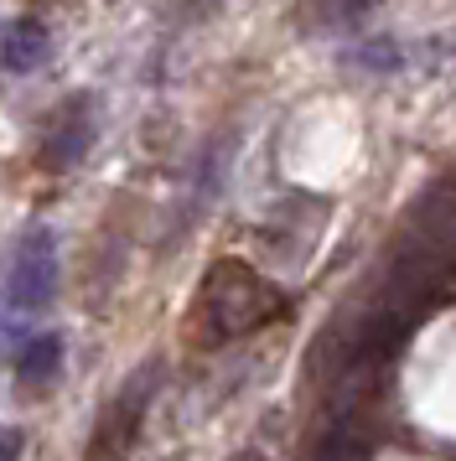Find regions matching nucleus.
<instances>
[{
	"label": "nucleus",
	"instance_id": "f257e3e1",
	"mask_svg": "<svg viewBox=\"0 0 456 461\" xmlns=\"http://www.w3.org/2000/svg\"><path fill=\"white\" fill-rule=\"evenodd\" d=\"M280 312H286V295L275 291L254 265L218 259L197 285V301L187 312V332H192L197 348H218V342H233V337L269 327Z\"/></svg>",
	"mask_w": 456,
	"mask_h": 461
},
{
	"label": "nucleus",
	"instance_id": "f03ea898",
	"mask_svg": "<svg viewBox=\"0 0 456 461\" xmlns=\"http://www.w3.org/2000/svg\"><path fill=\"white\" fill-rule=\"evenodd\" d=\"M156 384H161V363H145V368H135V374L124 378V389L109 399L104 415L94 420V436L83 446V461H130L135 456L145 410H150V399H156Z\"/></svg>",
	"mask_w": 456,
	"mask_h": 461
},
{
	"label": "nucleus",
	"instance_id": "7ed1b4c3",
	"mask_svg": "<svg viewBox=\"0 0 456 461\" xmlns=\"http://www.w3.org/2000/svg\"><path fill=\"white\" fill-rule=\"evenodd\" d=\"M58 291V249H52V233L32 229L11 254V270H5V295L21 312H41Z\"/></svg>",
	"mask_w": 456,
	"mask_h": 461
},
{
	"label": "nucleus",
	"instance_id": "20e7f679",
	"mask_svg": "<svg viewBox=\"0 0 456 461\" xmlns=\"http://www.w3.org/2000/svg\"><path fill=\"white\" fill-rule=\"evenodd\" d=\"M94 130H99V120H94V99H88V94H73V99L52 114V125H47V140H41V167H47V171L78 167L83 150H88V140H94Z\"/></svg>",
	"mask_w": 456,
	"mask_h": 461
},
{
	"label": "nucleus",
	"instance_id": "39448f33",
	"mask_svg": "<svg viewBox=\"0 0 456 461\" xmlns=\"http://www.w3.org/2000/svg\"><path fill=\"white\" fill-rule=\"evenodd\" d=\"M47 52H52V37H47V26L41 22H11L5 26V37H0V63L11 68V73H37L47 63Z\"/></svg>",
	"mask_w": 456,
	"mask_h": 461
},
{
	"label": "nucleus",
	"instance_id": "423d86ee",
	"mask_svg": "<svg viewBox=\"0 0 456 461\" xmlns=\"http://www.w3.org/2000/svg\"><path fill=\"white\" fill-rule=\"evenodd\" d=\"M62 368V342L58 337H26L16 348V378L21 384H47V378H58Z\"/></svg>",
	"mask_w": 456,
	"mask_h": 461
},
{
	"label": "nucleus",
	"instance_id": "0eeeda50",
	"mask_svg": "<svg viewBox=\"0 0 456 461\" xmlns=\"http://www.w3.org/2000/svg\"><path fill=\"white\" fill-rule=\"evenodd\" d=\"M316 5H322L316 22L327 26V32H352L358 22H369L373 11H378V0H316Z\"/></svg>",
	"mask_w": 456,
	"mask_h": 461
},
{
	"label": "nucleus",
	"instance_id": "6e6552de",
	"mask_svg": "<svg viewBox=\"0 0 456 461\" xmlns=\"http://www.w3.org/2000/svg\"><path fill=\"white\" fill-rule=\"evenodd\" d=\"M21 451H26V436L21 430H0V461H21Z\"/></svg>",
	"mask_w": 456,
	"mask_h": 461
},
{
	"label": "nucleus",
	"instance_id": "1a4fd4ad",
	"mask_svg": "<svg viewBox=\"0 0 456 461\" xmlns=\"http://www.w3.org/2000/svg\"><path fill=\"white\" fill-rule=\"evenodd\" d=\"M228 461H269L265 451H260V446H239V451H233V456Z\"/></svg>",
	"mask_w": 456,
	"mask_h": 461
}]
</instances>
